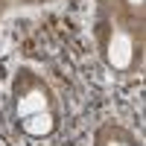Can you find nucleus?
<instances>
[{
    "label": "nucleus",
    "instance_id": "1",
    "mask_svg": "<svg viewBox=\"0 0 146 146\" xmlns=\"http://www.w3.org/2000/svg\"><path fill=\"white\" fill-rule=\"evenodd\" d=\"M12 111L27 137H50L58 126V96L41 73L21 67L12 79Z\"/></svg>",
    "mask_w": 146,
    "mask_h": 146
},
{
    "label": "nucleus",
    "instance_id": "2",
    "mask_svg": "<svg viewBox=\"0 0 146 146\" xmlns=\"http://www.w3.org/2000/svg\"><path fill=\"white\" fill-rule=\"evenodd\" d=\"M140 50H143V21L102 6L100 53L105 64L114 73H131L140 64Z\"/></svg>",
    "mask_w": 146,
    "mask_h": 146
},
{
    "label": "nucleus",
    "instance_id": "3",
    "mask_svg": "<svg viewBox=\"0 0 146 146\" xmlns=\"http://www.w3.org/2000/svg\"><path fill=\"white\" fill-rule=\"evenodd\" d=\"M94 146H140V140L120 123H102L94 131Z\"/></svg>",
    "mask_w": 146,
    "mask_h": 146
}]
</instances>
